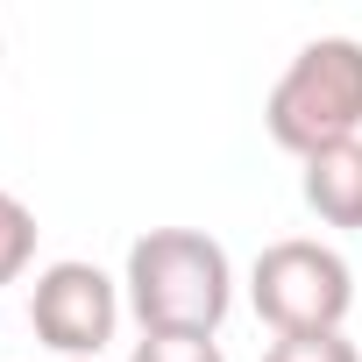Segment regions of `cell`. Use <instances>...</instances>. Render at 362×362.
<instances>
[{"mask_svg": "<svg viewBox=\"0 0 362 362\" xmlns=\"http://www.w3.org/2000/svg\"><path fill=\"white\" fill-rule=\"evenodd\" d=\"M270 142L291 149L298 163L313 149H334V142H355L362 135V43L355 36H320L305 43L284 78L270 86Z\"/></svg>", "mask_w": 362, "mask_h": 362, "instance_id": "7a4b0ae2", "label": "cell"}, {"mask_svg": "<svg viewBox=\"0 0 362 362\" xmlns=\"http://www.w3.org/2000/svg\"><path fill=\"white\" fill-rule=\"evenodd\" d=\"M128 313L142 334H221L235 305V263L199 228H149L128 249Z\"/></svg>", "mask_w": 362, "mask_h": 362, "instance_id": "6da1fadb", "label": "cell"}, {"mask_svg": "<svg viewBox=\"0 0 362 362\" xmlns=\"http://www.w3.org/2000/svg\"><path fill=\"white\" fill-rule=\"evenodd\" d=\"M249 305L256 320L284 341V334H341L348 305H355V270L327 249V242H270L249 270Z\"/></svg>", "mask_w": 362, "mask_h": 362, "instance_id": "3957f363", "label": "cell"}, {"mask_svg": "<svg viewBox=\"0 0 362 362\" xmlns=\"http://www.w3.org/2000/svg\"><path fill=\"white\" fill-rule=\"evenodd\" d=\"M29 327H36V341H43L57 362H93V355L114 341V327H121V284H114L100 263L64 256V263L36 270Z\"/></svg>", "mask_w": 362, "mask_h": 362, "instance_id": "277c9868", "label": "cell"}, {"mask_svg": "<svg viewBox=\"0 0 362 362\" xmlns=\"http://www.w3.org/2000/svg\"><path fill=\"white\" fill-rule=\"evenodd\" d=\"M29 263H36V214L0 185V284H15Z\"/></svg>", "mask_w": 362, "mask_h": 362, "instance_id": "8992f818", "label": "cell"}, {"mask_svg": "<svg viewBox=\"0 0 362 362\" xmlns=\"http://www.w3.org/2000/svg\"><path fill=\"white\" fill-rule=\"evenodd\" d=\"M263 362H362V348L348 334H284V341H270Z\"/></svg>", "mask_w": 362, "mask_h": 362, "instance_id": "ba28073f", "label": "cell"}, {"mask_svg": "<svg viewBox=\"0 0 362 362\" xmlns=\"http://www.w3.org/2000/svg\"><path fill=\"white\" fill-rule=\"evenodd\" d=\"M298 185H305V206L327 228H362V135L334 142V149H313Z\"/></svg>", "mask_w": 362, "mask_h": 362, "instance_id": "5b68a950", "label": "cell"}, {"mask_svg": "<svg viewBox=\"0 0 362 362\" xmlns=\"http://www.w3.org/2000/svg\"><path fill=\"white\" fill-rule=\"evenodd\" d=\"M128 362H228L214 334H142Z\"/></svg>", "mask_w": 362, "mask_h": 362, "instance_id": "52a82bcc", "label": "cell"}]
</instances>
